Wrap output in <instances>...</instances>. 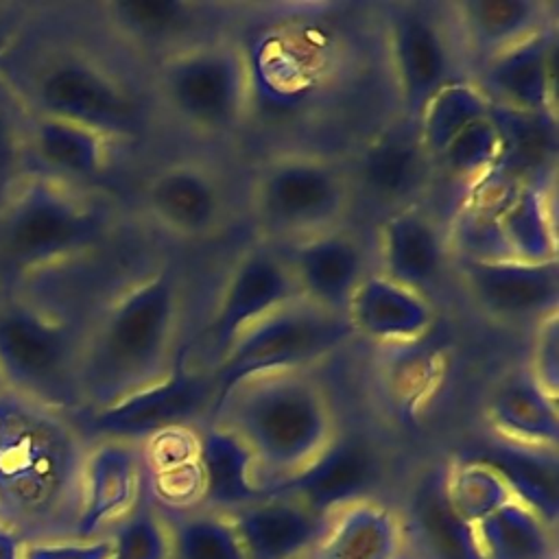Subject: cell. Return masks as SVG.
Returning <instances> with one entry per match:
<instances>
[{
    "instance_id": "cell-1",
    "label": "cell",
    "mask_w": 559,
    "mask_h": 559,
    "mask_svg": "<svg viewBox=\"0 0 559 559\" xmlns=\"http://www.w3.org/2000/svg\"><path fill=\"white\" fill-rule=\"evenodd\" d=\"M87 441L68 413L0 397V522L24 542L72 539Z\"/></svg>"
},
{
    "instance_id": "cell-2",
    "label": "cell",
    "mask_w": 559,
    "mask_h": 559,
    "mask_svg": "<svg viewBox=\"0 0 559 559\" xmlns=\"http://www.w3.org/2000/svg\"><path fill=\"white\" fill-rule=\"evenodd\" d=\"M181 321L179 277L157 271L120 290L83 328L79 411L114 404L151 386L177 367Z\"/></svg>"
},
{
    "instance_id": "cell-3",
    "label": "cell",
    "mask_w": 559,
    "mask_h": 559,
    "mask_svg": "<svg viewBox=\"0 0 559 559\" xmlns=\"http://www.w3.org/2000/svg\"><path fill=\"white\" fill-rule=\"evenodd\" d=\"M0 81L28 114L76 122L109 140L138 127L127 85L85 48L48 37L31 7L0 61Z\"/></svg>"
},
{
    "instance_id": "cell-4",
    "label": "cell",
    "mask_w": 559,
    "mask_h": 559,
    "mask_svg": "<svg viewBox=\"0 0 559 559\" xmlns=\"http://www.w3.org/2000/svg\"><path fill=\"white\" fill-rule=\"evenodd\" d=\"M207 417L245 443L264 493L304 472L338 435L330 397L306 369L247 378Z\"/></svg>"
},
{
    "instance_id": "cell-5",
    "label": "cell",
    "mask_w": 559,
    "mask_h": 559,
    "mask_svg": "<svg viewBox=\"0 0 559 559\" xmlns=\"http://www.w3.org/2000/svg\"><path fill=\"white\" fill-rule=\"evenodd\" d=\"M105 210L83 188L26 175L0 207V280L4 288L48 273L98 247Z\"/></svg>"
},
{
    "instance_id": "cell-6",
    "label": "cell",
    "mask_w": 559,
    "mask_h": 559,
    "mask_svg": "<svg viewBox=\"0 0 559 559\" xmlns=\"http://www.w3.org/2000/svg\"><path fill=\"white\" fill-rule=\"evenodd\" d=\"M83 330L41 301L7 290L0 299V373L7 389L61 413L79 411Z\"/></svg>"
},
{
    "instance_id": "cell-7",
    "label": "cell",
    "mask_w": 559,
    "mask_h": 559,
    "mask_svg": "<svg viewBox=\"0 0 559 559\" xmlns=\"http://www.w3.org/2000/svg\"><path fill=\"white\" fill-rule=\"evenodd\" d=\"M354 334L347 314L319 308L301 297L288 301L245 328L214 360L210 371L212 406L238 382L271 371L306 369L336 352Z\"/></svg>"
},
{
    "instance_id": "cell-8",
    "label": "cell",
    "mask_w": 559,
    "mask_h": 559,
    "mask_svg": "<svg viewBox=\"0 0 559 559\" xmlns=\"http://www.w3.org/2000/svg\"><path fill=\"white\" fill-rule=\"evenodd\" d=\"M253 87V70L242 48L229 41H199L170 55L157 90L166 107L186 124L221 133L240 124Z\"/></svg>"
},
{
    "instance_id": "cell-9",
    "label": "cell",
    "mask_w": 559,
    "mask_h": 559,
    "mask_svg": "<svg viewBox=\"0 0 559 559\" xmlns=\"http://www.w3.org/2000/svg\"><path fill=\"white\" fill-rule=\"evenodd\" d=\"M347 201L345 175L319 155H282L260 170L253 186L260 225L295 242L336 229Z\"/></svg>"
},
{
    "instance_id": "cell-10",
    "label": "cell",
    "mask_w": 559,
    "mask_h": 559,
    "mask_svg": "<svg viewBox=\"0 0 559 559\" xmlns=\"http://www.w3.org/2000/svg\"><path fill=\"white\" fill-rule=\"evenodd\" d=\"M212 397L210 371H192L179 356L177 367L164 380L114 404L76 411L70 417L87 443L116 439L142 445L162 432L186 428L192 419L210 415Z\"/></svg>"
},
{
    "instance_id": "cell-11",
    "label": "cell",
    "mask_w": 559,
    "mask_h": 559,
    "mask_svg": "<svg viewBox=\"0 0 559 559\" xmlns=\"http://www.w3.org/2000/svg\"><path fill=\"white\" fill-rule=\"evenodd\" d=\"M382 478L384 463L365 437L336 435L304 472L266 493L293 496L314 513L332 518L356 502L380 500L376 491Z\"/></svg>"
},
{
    "instance_id": "cell-12",
    "label": "cell",
    "mask_w": 559,
    "mask_h": 559,
    "mask_svg": "<svg viewBox=\"0 0 559 559\" xmlns=\"http://www.w3.org/2000/svg\"><path fill=\"white\" fill-rule=\"evenodd\" d=\"M297 297V284L286 258L269 247L245 253L229 271L207 325L214 360L221 358L245 328Z\"/></svg>"
},
{
    "instance_id": "cell-13",
    "label": "cell",
    "mask_w": 559,
    "mask_h": 559,
    "mask_svg": "<svg viewBox=\"0 0 559 559\" xmlns=\"http://www.w3.org/2000/svg\"><path fill=\"white\" fill-rule=\"evenodd\" d=\"M142 445L116 439L87 443L81 504L72 539H96L129 515L144 498Z\"/></svg>"
},
{
    "instance_id": "cell-14",
    "label": "cell",
    "mask_w": 559,
    "mask_h": 559,
    "mask_svg": "<svg viewBox=\"0 0 559 559\" xmlns=\"http://www.w3.org/2000/svg\"><path fill=\"white\" fill-rule=\"evenodd\" d=\"M397 515V559H483L476 531L452 507L445 491V465L417 476Z\"/></svg>"
},
{
    "instance_id": "cell-15",
    "label": "cell",
    "mask_w": 559,
    "mask_h": 559,
    "mask_svg": "<svg viewBox=\"0 0 559 559\" xmlns=\"http://www.w3.org/2000/svg\"><path fill=\"white\" fill-rule=\"evenodd\" d=\"M459 271L469 297L489 314L502 319L537 317L557 312L559 264L524 260L461 258Z\"/></svg>"
},
{
    "instance_id": "cell-16",
    "label": "cell",
    "mask_w": 559,
    "mask_h": 559,
    "mask_svg": "<svg viewBox=\"0 0 559 559\" xmlns=\"http://www.w3.org/2000/svg\"><path fill=\"white\" fill-rule=\"evenodd\" d=\"M480 90L491 105L557 116V31L546 26L485 59Z\"/></svg>"
},
{
    "instance_id": "cell-17",
    "label": "cell",
    "mask_w": 559,
    "mask_h": 559,
    "mask_svg": "<svg viewBox=\"0 0 559 559\" xmlns=\"http://www.w3.org/2000/svg\"><path fill=\"white\" fill-rule=\"evenodd\" d=\"M389 50L408 120H417L432 94L454 81L443 28L424 9L400 7L389 24Z\"/></svg>"
},
{
    "instance_id": "cell-18",
    "label": "cell",
    "mask_w": 559,
    "mask_h": 559,
    "mask_svg": "<svg viewBox=\"0 0 559 559\" xmlns=\"http://www.w3.org/2000/svg\"><path fill=\"white\" fill-rule=\"evenodd\" d=\"M22 133L28 175L83 188L107 168L111 140L90 127L24 111Z\"/></svg>"
},
{
    "instance_id": "cell-19",
    "label": "cell",
    "mask_w": 559,
    "mask_h": 559,
    "mask_svg": "<svg viewBox=\"0 0 559 559\" xmlns=\"http://www.w3.org/2000/svg\"><path fill=\"white\" fill-rule=\"evenodd\" d=\"M227 515L245 559H301L330 520L286 493H266Z\"/></svg>"
},
{
    "instance_id": "cell-20",
    "label": "cell",
    "mask_w": 559,
    "mask_h": 559,
    "mask_svg": "<svg viewBox=\"0 0 559 559\" xmlns=\"http://www.w3.org/2000/svg\"><path fill=\"white\" fill-rule=\"evenodd\" d=\"M286 262L301 299L343 314L367 275L360 245L338 229L297 240Z\"/></svg>"
},
{
    "instance_id": "cell-21",
    "label": "cell",
    "mask_w": 559,
    "mask_h": 559,
    "mask_svg": "<svg viewBox=\"0 0 559 559\" xmlns=\"http://www.w3.org/2000/svg\"><path fill=\"white\" fill-rule=\"evenodd\" d=\"M144 203L157 225L183 238L207 236L223 218V192L212 173L197 164L157 170L146 183Z\"/></svg>"
},
{
    "instance_id": "cell-22",
    "label": "cell",
    "mask_w": 559,
    "mask_h": 559,
    "mask_svg": "<svg viewBox=\"0 0 559 559\" xmlns=\"http://www.w3.org/2000/svg\"><path fill=\"white\" fill-rule=\"evenodd\" d=\"M430 162L415 120H406L404 124L380 131L367 142L360 153L358 177L371 199L384 205L406 207L424 190Z\"/></svg>"
},
{
    "instance_id": "cell-23",
    "label": "cell",
    "mask_w": 559,
    "mask_h": 559,
    "mask_svg": "<svg viewBox=\"0 0 559 559\" xmlns=\"http://www.w3.org/2000/svg\"><path fill=\"white\" fill-rule=\"evenodd\" d=\"M487 417L498 439L557 450L559 406L528 369L507 376L489 395Z\"/></svg>"
},
{
    "instance_id": "cell-24",
    "label": "cell",
    "mask_w": 559,
    "mask_h": 559,
    "mask_svg": "<svg viewBox=\"0 0 559 559\" xmlns=\"http://www.w3.org/2000/svg\"><path fill=\"white\" fill-rule=\"evenodd\" d=\"M382 275L421 293L443 262V238L437 221L417 205L397 207L380 229Z\"/></svg>"
},
{
    "instance_id": "cell-25",
    "label": "cell",
    "mask_w": 559,
    "mask_h": 559,
    "mask_svg": "<svg viewBox=\"0 0 559 559\" xmlns=\"http://www.w3.org/2000/svg\"><path fill=\"white\" fill-rule=\"evenodd\" d=\"M345 314L354 332L376 341H411L421 336L432 323V308L424 295L382 273H367L362 277Z\"/></svg>"
},
{
    "instance_id": "cell-26",
    "label": "cell",
    "mask_w": 559,
    "mask_h": 559,
    "mask_svg": "<svg viewBox=\"0 0 559 559\" xmlns=\"http://www.w3.org/2000/svg\"><path fill=\"white\" fill-rule=\"evenodd\" d=\"M199 507L229 513L264 496L255 483L253 459L245 443L218 424L199 435Z\"/></svg>"
},
{
    "instance_id": "cell-27",
    "label": "cell",
    "mask_w": 559,
    "mask_h": 559,
    "mask_svg": "<svg viewBox=\"0 0 559 559\" xmlns=\"http://www.w3.org/2000/svg\"><path fill=\"white\" fill-rule=\"evenodd\" d=\"M397 548L395 509L365 500L336 511L306 559H397Z\"/></svg>"
},
{
    "instance_id": "cell-28",
    "label": "cell",
    "mask_w": 559,
    "mask_h": 559,
    "mask_svg": "<svg viewBox=\"0 0 559 559\" xmlns=\"http://www.w3.org/2000/svg\"><path fill=\"white\" fill-rule=\"evenodd\" d=\"M469 459L491 465L509 485L513 498L533 509L548 526L557 528L559 515V465L557 450L528 448L493 439Z\"/></svg>"
},
{
    "instance_id": "cell-29",
    "label": "cell",
    "mask_w": 559,
    "mask_h": 559,
    "mask_svg": "<svg viewBox=\"0 0 559 559\" xmlns=\"http://www.w3.org/2000/svg\"><path fill=\"white\" fill-rule=\"evenodd\" d=\"M493 214L513 260H557V234L546 199V186L537 181H520L511 186L493 203Z\"/></svg>"
},
{
    "instance_id": "cell-30",
    "label": "cell",
    "mask_w": 559,
    "mask_h": 559,
    "mask_svg": "<svg viewBox=\"0 0 559 559\" xmlns=\"http://www.w3.org/2000/svg\"><path fill=\"white\" fill-rule=\"evenodd\" d=\"M454 9L472 48L485 59L546 28L544 7L533 0H465Z\"/></svg>"
},
{
    "instance_id": "cell-31",
    "label": "cell",
    "mask_w": 559,
    "mask_h": 559,
    "mask_svg": "<svg viewBox=\"0 0 559 559\" xmlns=\"http://www.w3.org/2000/svg\"><path fill=\"white\" fill-rule=\"evenodd\" d=\"M483 559H557V528L511 500L476 526Z\"/></svg>"
},
{
    "instance_id": "cell-32",
    "label": "cell",
    "mask_w": 559,
    "mask_h": 559,
    "mask_svg": "<svg viewBox=\"0 0 559 559\" xmlns=\"http://www.w3.org/2000/svg\"><path fill=\"white\" fill-rule=\"evenodd\" d=\"M159 511L168 528L170 559H245L227 513L205 507Z\"/></svg>"
},
{
    "instance_id": "cell-33",
    "label": "cell",
    "mask_w": 559,
    "mask_h": 559,
    "mask_svg": "<svg viewBox=\"0 0 559 559\" xmlns=\"http://www.w3.org/2000/svg\"><path fill=\"white\" fill-rule=\"evenodd\" d=\"M491 109L483 90L467 81H450L439 87L417 116V133L430 159H437L448 142L469 122L487 116Z\"/></svg>"
},
{
    "instance_id": "cell-34",
    "label": "cell",
    "mask_w": 559,
    "mask_h": 559,
    "mask_svg": "<svg viewBox=\"0 0 559 559\" xmlns=\"http://www.w3.org/2000/svg\"><path fill=\"white\" fill-rule=\"evenodd\" d=\"M201 4L181 0H118L100 4L105 22L122 37L155 44L183 35L201 20Z\"/></svg>"
},
{
    "instance_id": "cell-35",
    "label": "cell",
    "mask_w": 559,
    "mask_h": 559,
    "mask_svg": "<svg viewBox=\"0 0 559 559\" xmlns=\"http://www.w3.org/2000/svg\"><path fill=\"white\" fill-rule=\"evenodd\" d=\"M445 491L454 511L472 526L515 500L504 478L491 465L469 456L445 465Z\"/></svg>"
},
{
    "instance_id": "cell-36",
    "label": "cell",
    "mask_w": 559,
    "mask_h": 559,
    "mask_svg": "<svg viewBox=\"0 0 559 559\" xmlns=\"http://www.w3.org/2000/svg\"><path fill=\"white\" fill-rule=\"evenodd\" d=\"M502 157V135L491 118V109L487 116L469 122L461 129L448 146L439 153L437 162L459 179L480 181L487 175H493Z\"/></svg>"
},
{
    "instance_id": "cell-37",
    "label": "cell",
    "mask_w": 559,
    "mask_h": 559,
    "mask_svg": "<svg viewBox=\"0 0 559 559\" xmlns=\"http://www.w3.org/2000/svg\"><path fill=\"white\" fill-rule=\"evenodd\" d=\"M105 535L111 542L109 559H170L166 520L146 493L138 507Z\"/></svg>"
},
{
    "instance_id": "cell-38",
    "label": "cell",
    "mask_w": 559,
    "mask_h": 559,
    "mask_svg": "<svg viewBox=\"0 0 559 559\" xmlns=\"http://www.w3.org/2000/svg\"><path fill=\"white\" fill-rule=\"evenodd\" d=\"M22 124L24 109L0 81V207L28 175Z\"/></svg>"
},
{
    "instance_id": "cell-39",
    "label": "cell",
    "mask_w": 559,
    "mask_h": 559,
    "mask_svg": "<svg viewBox=\"0 0 559 559\" xmlns=\"http://www.w3.org/2000/svg\"><path fill=\"white\" fill-rule=\"evenodd\" d=\"M531 376L557 397L559 384V323L557 312L539 321V330L533 343L531 367H526Z\"/></svg>"
},
{
    "instance_id": "cell-40",
    "label": "cell",
    "mask_w": 559,
    "mask_h": 559,
    "mask_svg": "<svg viewBox=\"0 0 559 559\" xmlns=\"http://www.w3.org/2000/svg\"><path fill=\"white\" fill-rule=\"evenodd\" d=\"M109 537L96 539H46L24 542L22 559H109Z\"/></svg>"
},
{
    "instance_id": "cell-41",
    "label": "cell",
    "mask_w": 559,
    "mask_h": 559,
    "mask_svg": "<svg viewBox=\"0 0 559 559\" xmlns=\"http://www.w3.org/2000/svg\"><path fill=\"white\" fill-rule=\"evenodd\" d=\"M24 539L4 522H0V559H22Z\"/></svg>"
},
{
    "instance_id": "cell-42",
    "label": "cell",
    "mask_w": 559,
    "mask_h": 559,
    "mask_svg": "<svg viewBox=\"0 0 559 559\" xmlns=\"http://www.w3.org/2000/svg\"><path fill=\"white\" fill-rule=\"evenodd\" d=\"M9 389H7V382H4V378H2V373H0V397L7 393Z\"/></svg>"
},
{
    "instance_id": "cell-43",
    "label": "cell",
    "mask_w": 559,
    "mask_h": 559,
    "mask_svg": "<svg viewBox=\"0 0 559 559\" xmlns=\"http://www.w3.org/2000/svg\"><path fill=\"white\" fill-rule=\"evenodd\" d=\"M301 559H306V557H301Z\"/></svg>"
}]
</instances>
